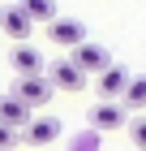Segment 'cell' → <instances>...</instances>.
<instances>
[{"label": "cell", "mask_w": 146, "mask_h": 151, "mask_svg": "<svg viewBox=\"0 0 146 151\" xmlns=\"http://www.w3.org/2000/svg\"><path fill=\"white\" fill-rule=\"evenodd\" d=\"M56 138H60V121L56 116H34L30 125L22 129V142H30V147H52Z\"/></svg>", "instance_id": "8992f818"}, {"label": "cell", "mask_w": 146, "mask_h": 151, "mask_svg": "<svg viewBox=\"0 0 146 151\" xmlns=\"http://www.w3.org/2000/svg\"><path fill=\"white\" fill-rule=\"evenodd\" d=\"M47 39L56 47H82L86 43V22L82 17H56V22H47Z\"/></svg>", "instance_id": "7a4b0ae2"}, {"label": "cell", "mask_w": 146, "mask_h": 151, "mask_svg": "<svg viewBox=\"0 0 146 151\" xmlns=\"http://www.w3.org/2000/svg\"><path fill=\"white\" fill-rule=\"evenodd\" d=\"M69 60H73V65H78L86 78H90V73L99 78V73L112 69V52H108L103 43H82V47H73V52H69Z\"/></svg>", "instance_id": "6da1fadb"}, {"label": "cell", "mask_w": 146, "mask_h": 151, "mask_svg": "<svg viewBox=\"0 0 146 151\" xmlns=\"http://www.w3.org/2000/svg\"><path fill=\"white\" fill-rule=\"evenodd\" d=\"M17 142H22V134H17L13 125H4V121H0V151H13Z\"/></svg>", "instance_id": "5bb4252c"}, {"label": "cell", "mask_w": 146, "mask_h": 151, "mask_svg": "<svg viewBox=\"0 0 146 151\" xmlns=\"http://www.w3.org/2000/svg\"><path fill=\"white\" fill-rule=\"evenodd\" d=\"M95 147H99V134H95V129H86V134H78V142H73L69 151H95Z\"/></svg>", "instance_id": "9a60e30c"}, {"label": "cell", "mask_w": 146, "mask_h": 151, "mask_svg": "<svg viewBox=\"0 0 146 151\" xmlns=\"http://www.w3.org/2000/svg\"><path fill=\"white\" fill-rule=\"evenodd\" d=\"M30 26H34V22H30V13H26L22 4H4V9H0V30H4L13 43H26Z\"/></svg>", "instance_id": "5b68a950"}, {"label": "cell", "mask_w": 146, "mask_h": 151, "mask_svg": "<svg viewBox=\"0 0 146 151\" xmlns=\"http://www.w3.org/2000/svg\"><path fill=\"white\" fill-rule=\"evenodd\" d=\"M120 104H125V112H142V108H146V78H133V82H129V91H125Z\"/></svg>", "instance_id": "7c38bea8"}, {"label": "cell", "mask_w": 146, "mask_h": 151, "mask_svg": "<svg viewBox=\"0 0 146 151\" xmlns=\"http://www.w3.org/2000/svg\"><path fill=\"white\" fill-rule=\"evenodd\" d=\"M86 121H90V129H95V134L120 129V125H125V104H95Z\"/></svg>", "instance_id": "30bf717a"}, {"label": "cell", "mask_w": 146, "mask_h": 151, "mask_svg": "<svg viewBox=\"0 0 146 151\" xmlns=\"http://www.w3.org/2000/svg\"><path fill=\"white\" fill-rule=\"evenodd\" d=\"M129 138H133V151H146V116L129 121Z\"/></svg>", "instance_id": "4fadbf2b"}, {"label": "cell", "mask_w": 146, "mask_h": 151, "mask_svg": "<svg viewBox=\"0 0 146 151\" xmlns=\"http://www.w3.org/2000/svg\"><path fill=\"white\" fill-rule=\"evenodd\" d=\"M13 95H17L22 104H30V108H43L47 99L56 95V86L39 73V78H17V82H13Z\"/></svg>", "instance_id": "3957f363"}, {"label": "cell", "mask_w": 146, "mask_h": 151, "mask_svg": "<svg viewBox=\"0 0 146 151\" xmlns=\"http://www.w3.org/2000/svg\"><path fill=\"white\" fill-rule=\"evenodd\" d=\"M9 65L17 69V78H39V73H43V56H39L30 43H13Z\"/></svg>", "instance_id": "ba28073f"}, {"label": "cell", "mask_w": 146, "mask_h": 151, "mask_svg": "<svg viewBox=\"0 0 146 151\" xmlns=\"http://www.w3.org/2000/svg\"><path fill=\"white\" fill-rule=\"evenodd\" d=\"M47 82H52V86H60V91H82V86H86V73H82L69 56H60V60H52V65H47Z\"/></svg>", "instance_id": "277c9868"}, {"label": "cell", "mask_w": 146, "mask_h": 151, "mask_svg": "<svg viewBox=\"0 0 146 151\" xmlns=\"http://www.w3.org/2000/svg\"><path fill=\"white\" fill-rule=\"evenodd\" d=\"M26 13H30V22H56V0H17Z\"/></svg>", "instance_id": "8fae6325"}, {"label": "cell", "mask_w": 146, "mask_h": 151, "mask_svg": "<svg viewBox=\"0 0 146 151\" xmlns=\"http://www.w3.org/2000/svg\"><path fill=\"white\" fill-rule=\"evenodd\" d=\"M30 112H34V108H30V104H22V99H17L13 91H4V95H0V121H4V125H13V129H26V125L34 121Z\"/></svg>", "instance_id": "52a82bcc"}, {"label": "cell", "mask_w": 146, "mask_h": 151, "mask_svg": "<svg viewBox=\"0 0 146 151\" xmlns=\"http://www.w3.org/2000/svg\"><path fill=\"white\" fill-rule=\"evenodd\" d=\"M129 73L120 69V65H112V69L108 73H99V86H95V91L103 95V104H116V99H125V91H129Z\"/></svg>", "instance_id": "9c48e42d"}]
</instances>
